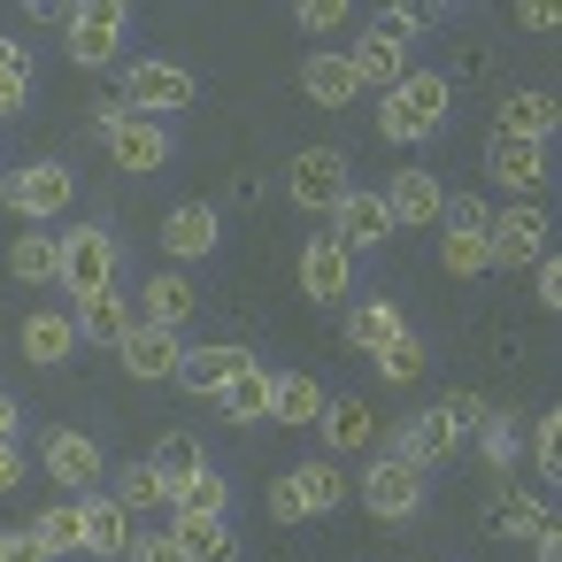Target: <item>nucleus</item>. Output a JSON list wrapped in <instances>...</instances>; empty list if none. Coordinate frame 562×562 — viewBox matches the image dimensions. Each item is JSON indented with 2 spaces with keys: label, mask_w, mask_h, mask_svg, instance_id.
<instances>
[{
  "label": "nucleus",
  "mask_w": 562,
  "mask_h": 562,
  "mask_svg": "<svg viewBox=\"0 0 562 562\" xmlns=\"http://www.w3.org/2000/svg\"><path fill=\"white\" fill-rule=\"evenodd\" d=\"M16 347H24V362H40V370L70 362V355H78V324H70V308H32V316L16 324Z\"/></svg>",
  "instance_id": "obj_20"
},
{
  "label": "nucleus",
  "mask_w": 562,
  "mask_h": 562,
  "mask_svg": "<svg viewBox=\"0 0 562 562\" xmlns=\"http://www.w3.org/2000/svg\"><path fill=\"white\" fill-rule=\"evenodd\" d=\"M124 562H178V554H170V539H162V531H147V539L132 531V547H124Z\"/></svg>",
  "instance_id": "obj_48"
},
{
  "label": "nucleus",
  "mask_w": 562,
  "mask_h": 562,
  "mask_svg": "<svg viewBox=\"0 0 562 562\" xmlns=\"http://www.w3.org/2000/svg\"><path fill=\"white\" fill-rule=\"evenodd\" d=\"M9 439H24V408H16L9 393H0V447H9Z\"/></svg>",
  "instance_id": "obj_52"
},
{
  "label": "nucleus",
  "mask_w": 562,
  "mask_h": 562,
  "mask_svg": "<svg viewBox=\"0 0 562 562\" xmlns=\"http://www.w3.org/2000/svg\"><path fill=\"white\" fill-rule=\"evenodd\" d=\"M378 201H385L393 232H424V224H439V209H447V186H439L431 170H393V186H385Z\"/></svg>",
  "instance_id": "obj_13"
},
{
  "label": "nucleus",
  "mask_w": 562,
  "mask_h": 562,
  "mask_svg": "<svg viewBox=\"0 0 562 562\" xmlns=\"http://www.w3.org/2000/svg\"><path fill=\"white\" fill-rule=\"evenodd\" d=\"M270 385H278V378H270V362L255 355V362L216 393V416H224V424H262V416H270Z\"/></svg>",
  "instance_id": "obj_25"
},
{
  "label": "nucleus",
  "mask_w": 562,
  "mask_h": 562,
  "mask_svg": "<svg viewBox=\"0 0 562 562\" xmlns=\"http://www.w3.org/2000/svg\"><path fill=\"white\" fill-rule=\"evenodd\" d=\"M293 24H301L308 40H331V32L347 24V0H301V9H293Z\"/></svg>",
  "instance_id": "obj_40"
},
{
  "label": "nucleus",
  "mask_w": 562,
  "mask_h": 562,
  "mask_svg": "<svg viewBox=\"0 0 562 562\" xmlns=\"http://www.w3.org/2000/svg\"><path fill=\"white\" fill-rule=\"evenodd\" d=\"M109 477H116V493H109V501H116L132 524H139V516H155V508H170V485H162V470H155V462H124V470H109Z\"/></svg>",
  "instance_id": "obj_30"
},
{
  "label": "nucleus",
  "mask_w": 562,
  "mask_h": 562,
  "mask_svg": "<svg viewBox=\"0 0 562 562\" xmlns=\"http://www.w3.org/2000/svg\"><path fill=\"white\" fill-rule=\"evenodd\" d=\"M485 216H493V209H485L477 193H454V201L439 209V224H447V232H485Z\"/></svg>",
  "instance_id": "obj_43"
},
{
  "label": "nucleus",
  "mask_w": 562,
  "mask_h": 562,
  "mask_svg": "<svg viewBox=\"0 0 562 562\" xmlns=\"http://www.w3.org/2000/svg\"><path fill=\"white\" fill-rule=\"evenodd\" d=\"M9 270H16V285H55L63 278V232H16Z\"/></svg>",
  "instance_id": "obj_27"
},
{
  "label": "nucleus",
  "mask_w": 562,
  "mask_h": 562,
  "mask_svg": "<svg viewBox=\"0 0 562 562\" xmlns=\"http://www.w3.org/2000/svg\"><path fill=\"white\" fill-rule=\"evenodd\" d=\"M78 508H86V554H124L132 547V516L109 493H78Z\"/></svg>",
  "instance_id": "obj_32"
},
{
  "label": "nucleus",
  "mask_w": 562,
  "mask_h": 562,
  "mask_svg": "<svg viewBox=\"0 0 562 562\" xmlns=\"http://www.w3.org/2000/svg\"><path fill=\"white\" fill-rule=\"evenodd\" d=\"M301 293H308V301H324V308L355 293V255H347L331 232H316V239L301 247Z\"/></svg>",
  "instance_id": "obj_14"
},
{
  "label": "nucleus",
  "mask_w": 562,
  "mask_h": 562,
  "mask_svg": "<svg viewBox=\"0 0 562 562\" xmlns=\"http://www.w3.org/2000/svg\"><path fill=\"white\" fill-rule=\"evenodd\" d=\"M70 193H78L70 162H24V170L0 178V201H9L24 224H55V216L70 209Z\"/></svg>",
  "instance_id": "obj_5"
},
{
  "label": "nucleus",
  "mask_w": 562,
  "mask_h": 562,
  "mask_svg": "<svg viewBox=\"0 0 562 562\" xmlns=\"http://www.w3.org/2000/svg\"><path fill=\"white\" fill-rule=\"evenodd\" d=\"M447 416H454V431H462V439H470V431H477V424H485V416H493V408H485V401H477V393H454V401H447Z\"/></svg>",
  "instance_id": "obj_46"
},
{
  "label": "nucleus",
  "mask_w": 562,
  "mask_h": 562,
  "mask_svg": "<svg viewBox=\"0 0 562 562\" xmlns=\"http://www.w3.org/2000/svg\"><path fill=\"white\" fill-rule=\"evenodd\" d=\"M40 470H47L63 493H93V485L109 477V454H101V439H86V431L55 424V431L40 439Z\"/></svg>",
  "instance_id": "obj_9"
},
{
  "label": "nucleus",
  "mask_w": 562,
  "mask_h": 562,
  "mask_svg": "<svg viewBox=\"0 0 562 562\" xmlns=\"http://www.w3.org/2000/svg\"><path fill=\"white\" fill-rule=\"evenodd\" d=\"M347 193H355V178H347V155H339V147H301V155L285 162V201H293V209L331 216Z\"/></svg>",
  "instance_id": "obj_4"
},
{
  "label": "nucleus",
  "mask_w": 562,
  "mask_h": 562,
  "mask_svg": "<svg viewBox=\"0 0 562 562\" xmlns=\"http://www.w3.org/2000/svg\"><path fill=\"white\" fill-rule=\"evenodd\" d=\"M331 239H339L347 255H370V247H385V239H393V216H385V201L355 186V193L331 209Z\"/></svg>",
  "instance_id": "obj_17"
},
{
  "label": "nucleus",
  "mask_w": 562,
  "mask_h": 562,
  "mask_svg": "<svg viewBox=\"0 0 562 562\" xmlns=\"http://www.w3.org/2000/svg\"><path fill=\"white\" fill-rule=\"evenodd\" d=\"M101 147H109V162L116 170H132V178H155L170 155H178V139H170V124H155V116H139V109H101Z\"/></svg>",
  "instance_id": "obj_2"
},
{
  "label": "nucleus",
  "mask_w": 562,
  "mask_h": 562,
  "mask_svg": "<svg viewBox=\"0 0 562 562\" xmlns=\"http://www.w3.org/2000/svg\"><path fill=\"white\" fill-rule=\"evenodd\" d=\"M147 462H155V470H162V485H186V477H193V470H209V454H201V439H193V431H162V439H155V454H147Z\"/></svg>",
  "instance_id": "obj_37"
},
{
  "label": "nucleus",
  "mask_w": 562,
  "mask_h": 562,
  "mask_svg": "<svg viewBox=\"0 0 562 562\" xmlns=\"http://www.w3.org/2000/svg\"><path fill=\"white\" fill-rule=\"evenodd\" d=\"M355 493H362V508H370L378 524H408V516L424 508V470L401 462V454H378V462L355 477Z\"/></svg>",
  "instance_id": "obj_7"
},
{
  "label": "nucleus",
  "mask_w": 562,
  "mask_h": 562,
  "mask_svg": "<svg viewBox=\"0 0 562 562\" xmlns=\"http://www.w3.org/2000/svg\"><path fill=\"white\" fill-rule=\"evenodd\" d=\"M439 262H447L454 278H485V270H493V255H485V232H447V239H439Z\"/></svg>",
  "instance_id": "obj_39"
},
{
  "label": "nucleus",
  "mask_w": 562,
  "mask_h": 562,
  "mask_svg": "<svg viewBox=\"0 0 562 562\" xmlns=\"http://www.w3.org/2000/svg\"><path fill=\"white\" fill-rule=\"evenodd\" d=\"M32 109V78H0V116H24Z\"/></svg>",
  "instance_id": "obj_51"
},
{
  "label": "nucleus",
  "mask_w": 562,
  "mask_h": 562,
  "mask_svg": "<svg viewBox=\"0 0 562 562\" xmlns=\"http://www.w3.org/2000/svg\"><path fill=\"white\" fill-rule=\"evenodd\" d=\"M531 562H562V539L547 531V539H531Z\"/></svg>",
  "instance_id": "obj_54"
},
{
  "label": "nucleus",
  "mask_w": 562,
  "mask_h": 562,
  "mask_svg": "<svg viewBox=\"0 0 562 562\" xmlns=\"http://www.w3.org/2000/svg\"><path fill=\"white\" fill-rule=\"evenodd\" d=\"M554 124H562V109H554V93H547V86H516V93H501V124H493V132L547 147V139H554Z\"/></svg>",
  "instance_id": "obj_18"
},
{
  "label": "nucleus",
  "mask_w": 562,
  "mask_h": 562,
  "mask_svg": "<svg viewBox=\"0 0 562 562\" xmlns=\"http://www.w3.org/2000/svg\"><path fill=\"white\" fill-rule=\"evenodd\" d=\"M193 93H201V86H193V70H178V63H132V70H124V101H132L139 116H155V124H162L170 109H193Z\"/></svg>",
  "instance_id": "obj_10"
},
{
  "label": "nucleus",
  "mask_w": 562,
  "mask_h": 562,
  "mask_svg": "<svg viewBox=\"0 0 562 562\" xmlns=\"http://www.w3.org/2000/svg\"><path fill=\"white\" fill-rule=\"evenodd\" d=\"M270 516H278V524H301V516H308L301 493H293V477H270Z\"/></svg>",
  "instance_id": "obj_47"
},
{
  "label": "nucleus",
  "mask_w": 562,
  "mask_h": 562,
  "mask_svg": "<svg viewBox=\"0 0 562 562\" xmlns=\"http://www.w3.org/2000/svg\"><path fill=\"white\" fill-rule=\"evenodd\" d=\"M162 539H170L178 562H239V539H232L224 516H170Z\"/></svg>",
  "instance_id": "obj_21"
},
{
  "label": "nucleus",
  "mask_w": 562,
  "mask_h": 562,
  "mask_svg": "<svg viewBox=\"0 0 562 562\" xmlns=\"http://www.w3.org/2000/svg\"><path fill=\"white\" fill-rule=\"evenodd\" d=\"M16 485H24V439L0 447V493H16Z\"/></svg>",
  "instance_id": "obj_49"
},
{
  "label": "nucleus",
  "mask_w": 562,
  "mask_h": 562,
  "mask_svg": "<svg viewBox=\"0 0 562 562\" xmlns=\"http://www.w3.org/2000/svg\"><path fill=\"white\" fill-rule=\"evenodd\" d=\"M485 255H493V270H524V262H539V255H547V209H539V201H508V209H493V216H485Z\"/></svg>",
  "instance_id": "obj_6"
},
{
  "label": "nucleus",
  "mask_w": 562,
  "mask_h": 562,
  "mask_svg": "<svg viewBox=\"0 0 562 562\" xmlns=\"http://www.w3.org/2000/svg\"><path fill=\"white\" fill-rule=\"evenodd\" d=\"M32 539L47 547V562H55V554H86V508H78V501L40 508V516H32Z\"/></svg>",
  "instance_id": "obj_33"
},
{
  "label": "nucleus",
  "mask_w": 562,
  "mask_h": 562,
  "mask_svg": "<svg viewBox=\"0 0 562 562\" xmlns=\"http://www.w3.org/2000/svg\"><path fill=\"white\" fill-rule=\"evenodd\" d=\"M116 355H124V370H132L139 385H170L178 362H186V339H178V331H155V324H132Z\"/></svg>",
  "instance_id": "obj_15"
},
{
  "label": "nucleus",
  "mask_w": 562,
  "mask_h": 562,
  "mask_svg": "<svg viewBox=\"0 0 562 562\" xmlns=\"http://www.w3.org/2000/svg\"><path fill=\"white\" fill-rule=\"evenodd\" d=\"M408 331V316L393 308V301H362V308H347V339L362 347V355H378V347H393Z\"/></svg>",
  "instance_id": "obj_34"
},
{
  "label": "nucleus",
  "mask_w": 562,
  "mask_h": 562,
  "mask_svg": "<svg viewBox=\"0 0 562 562\" xmlns=\"http://www.w3.org/2000/svg\"><path fill=\"white\" fill-rule=\"evenodd\" d=\"M0 562H47V547L32 539V524H9V531H0Z\"/></svg>",
  "instance_id": "obj_44"
},
{
  "label": "nucleus",
  "mask_w": 562,
  "mask_h": 562,
  "mask_svg": "<svg viewBox=\"0 0 562 562\" xmlns=\"http://www.w3.org/2000/svg\"><path fill=\"white\" fill-rule=\"evenodd\" d=\"M170 516H232V477L216 462L193 470L186 485H170Z\"/></svg>",
  "instance_id": "obj_31"
},
{
  "label": "nucleus",
  "mask_w": 562,
  "mask_h": 562,
  "mask_svg": "<svg viewBox=\"0 0 562 562\" xmlns=\"http://www.w3.org/2000/svg\"><path fill=\"white\" fill-rule=\"evenodd\" d=\"M447 101H454V86H447L439 70H408V78L378 101V132H385L393 147H424V139L447 132Z\"/></svg>",
  "instance_id": "obj_1"
},
{
  "label": "nucleus",
  "mask_w": 562,
  "mask_h": 562,
  "mask_svg": "<svg viewBox=\"0 0 562 562\" xmlns=\"http://www.w3.org/2000/svg\"><path fill=\"white\" fill-rule=\"evenodd\" d=\"M393 454H401V462H416L424 477H431L439 462H454V454H462V431H454L447 401H439V408H416V416L393 431Z\"/></svg>",
  "instance_id": "obj_11"
},
{
  "label": "nucleus",
  "mask_w": 562,
  "mask_h": 562,
  "mask_svg": "<svg viewBox=\"0 0 562 562\" xmlns=\"http://www.w3.org/2000/svg\"><path fill=\"white\" fill-rule=\"evenodd\" d=\"M247 362H255V355H247V347H232V339H216V347H186V362H178V385L216 401V393H224V385H232Z\"/></svg>",
  "instance_id": "obj_23"
},
{
  "label": "nucleus",
  "mask_w": 562,
  "mask_h": 562,
  "mask_svg": "<svg viewBox=\"0 0 562 562\" xmlns=\"http://www.w3.org/2000/svg\"><path fill=\"white\" fill-rule=\"evenodd\" d=\"M531 462H539V477H554V470H562V416H554V408H547V416H539V431H531Z\"/></svg>",
  "instance_id": "obj_42"
},
{
  "label": "nucleus",
  "mask_w": 562,
  "mask_h": 562,
  "mask_svg": "<svg viewBox=\"0 0 562 562\" xmlns=\"http://www.w3.org/2000/svg\"><path fill=\"white\" fill-rule=\"evenodd\" d=\"M285 477H293V493H301V508H308V516H331V508L355 493V477H347L331 454H316V462H301V470H285Z\"/></svg>",
  "instance_id": "obj_29"
},
{
  "label": "nucleus",
  "mask_w": 562,
  "mask_h": 562,
  "mask_svg": "<svg viewBox=\"0 0 562 562\" xmlns=\"http://www.w3.org/2000/svg\"><path fill=\"white\" fill-rule=\"evenodd\" d=\"M301 93L316 109H347V101H362V78L347 70V55H308L301 63Z\"/></svg>",
  "instance_id": "obj_26"
},
{
  "label": "nucleus",
  "mask_w": 562,
  "mask_h": 562,
  "mask_svg": "<svg viewBox=\"0 0 562 562\" xmlns=\"http://www.w3.org/2000/svg\"><path fill=\"white\" fill-rule=\"evenodd\" d=\"M162 247H170L178 262H201V255H216V247H224V224H216V209H209V201H178V209L162 216Z\"/></svg>",
  "instance_id": "obj_19"
},
{
  "label": "nucleus",
  "mask_w": 562,
  "mask_h": 562,
  "mask_svg": "<svg viewBox=\"0 0 562 562\" xmlns=\"http://www.w3.org/2000/svg\"><path fill=\"white\" fill-rule=\"evenodd\" d=\"M370 362H378V378H385V385H416V378H424V339H416V331H401V339H393V347H378Z\"/></svg>",
  "instance_id": "obj_38"
},
{
  "label": "nucleus",
  "mask_w": 562,
  "mask_h": 562,
  "mask_svg": "<svg viewBox=\"0 0 562 562\" xmlns=\"http://www.w3.org/2000/svg\"><path fill=\"white\" fill-rule=\"evenodd\" d=\"M477 447H485L493 470H508V462H516V424H508V416H485V424H477Z\"/></svg>",
  "instance_id": "obj_41"
},
{
  "label": "nucleus",
  "mask_w": 562,
  "mask_h": 562,
  "mask_svg": "<svg viewBox=\"0 0 562 562\" xmlns=\"http://www.w3.org/2000/svg\"><path fill=\"white\" fill-rule=\"evenodd\" d=\"M316 424H324V439H331V462L378 439V416H370V401H355V393H339V401H324V416H316Z\"/></svg>",
  "instance_id": "obj_28"
},
{
  "label": "nucleus",
  "mask_w": 562,
  "mask_h": 562,
  "mask_svg": "<svg viewBox=\"0 0 562 562\" xmlns=\"http://www.w3.org/2000/svg\"><path fill=\"white\" fill-rule=\"evenodd\" d=\"M531 285H539V308H562V262H554V255L531 262Z\"/></svg>",
  "instance_id": "obj_45"
},
{
  "label": "nucleus",
  "mask_w": 562,
  "mask_h": 562,
  "mask_svg": "<svg viewBox=\"0 0 562 562\" xmlns=\"http://www.w3.org/2000/svg\"><path fill=\"white\" fill-rule=\"evenodd\" d=\"M516 24H524V32H554V9H539V0H531V9H516Z\"/></svg>",
  "instance_id": "obj_53"
},
{
  "label": "nucleus",
  "mask_w": 562,
  "mask_h": 562,
  "mask_svg": "<svg viewBox=\"0 0 562 562\" xmlns=\"http://www.w3.org/2000/svg\"><path fill=\"white\" fill-rule=\"evenodd\" d=\"M347 70H355V78H362V93H378V101H385V93H393V86H401V78H408V47H401V40H385V32H370V24H362V40H355V47H347Z\"/></svg>",
  "instance_id": "obj_16"
},
{
  "label": "nucleus",
  "mask_w": 562,
  "mask_h": 562,
  "mask_svg": "<svg viewBox=\"0 0 562 562\" xmlns=\"http://www.w3.org/2000/svg\"><path fill=\"white\" fill-rule=\"evenodd\" d=\"M485 178L531 201V193H547V178H554V170H547V147H531V139H508V132H493V139H485Z\"/></svg>",
  "instance_id": "obj_12"
},
{
  "label": "nucleus",
  "mask_w": 562,
  "mask_h": 562,
  "mask_svg": "<svg viewBox=\"0 0 562 562\" xmlns=\"http://www.w3.org/2000/svg\"><path fill=\"white\" fill-rule=\"evenodd\" d=\"M124 40H132V9H124V0H86V9H70V24H63V47H70L78 70H109Z\"/></svg>",
  "instance_id": "obj_3"
},
{
  "label": "nucleus",
  "mask_w": 562,
  "mask_h": 562,
  "mask_svg": "<svg viewBox=\"0 0 562 562\" xmlns=\"http://www.w3.org/2000/svg\"><path fill=\"white\" fill-rule=\"evenodd\" d=\"M0 78H32V47H16L9 32H0Z\"/></svg>",
  "instance_id": "obj_50"
},
{
  "label": "nucleus",
  "mask_w": 562,
  "mask_h": 562,
  "mask_svg": "<svg viewBox=\"0 0 562 562\" xmlns=\"http://www.w3.org/2000/svg\"><path fill=\"white\" fill-rule=\"evenodd\" d=\"M316 416H324V385L301 378V370H285L270 385V424H316Z\"/></svg>",
  "instance_id": "obj_35"
},
{
  "label": "nucleus",
  "mask_w": 562,
  "mask_h": 562,
  "mask_svg": "<svg viewBox=\"0 0 562 562\" xmlns=\"http://www.w3.org/2000/svg\"><path fill=\"white\" fill-rule=\"evenodd\" d=\"M485 524H493V531H524V539H547V531H554V516H547L539 501H524V493H508V485L493 493V508H485Z\"/></svg>",
  "instance_id": "obj_36"
},
{
  "label": "nucleus",
  "mask_w": 562,
  "mask_h": 562,
  "mask_svg": "<svg viewBox=\"0 0 562 562\" xmlns=\"http://www.w3.org/2000/svg\"><path fill=\"white\" fill-rule=\"evenodd\" d=\"M70 301H86V293H109L116 285V239L101 232V224H78V232H63V278H55Z\"/></svg>",
  "instance_id": "obj_8"
},
{
  "label": "nucleus",
  "mask_w": 562,
  "mask_h": 562,
  "mask_svg": "<svg viewBox=\"0 0 562 562\" xmlns=\"http://www.w3.org/2000/svg\"><path fill=\"white\" fill-rule=\"evenodd\" d=\"M193 301H201V293H193L178 270H155V278L139 285V308H132V316H139V324H155V331H178V324L193 316Z\"/></svg>",
  "instance_id": "obj_24"
},
{
  "label": "nucleus",
  "mask_w": 562,
  "mask_h": 562,
  "mask_svg": "<svg viewBox=\"0 0 562 562\" xmlns=\"http://www.w3.org/2000/svg\"><path fill=\"white\" fill-rule=\"evenodd\" d=\"M70 324H78V339H86V347H124V331H132L139 316H132V301L109 285V293H86V301H70Z\"/></svg>",
  "instance_id": "obj_22"
}]
</instances>
